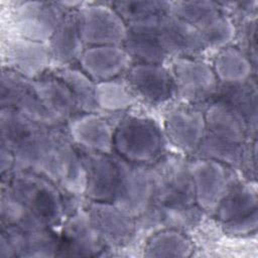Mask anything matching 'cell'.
<instances>
[{"label":"cell","instance_id":"obj_15","mask_svg":"<svg viewBox=\"0 0 258 258\" xmlns=\"http://www.w3.org/2000/svg\"><path fill=\"white\" fill-rule=\"evenodd\" d=\"M85 209L107 247L126 246L137 234V219L128 216L111 202L89 201Z\"/></svg>","mask_w":258,"mask_h":258},{"label":"cell","instance_id":"obj_7","mask_svg":"<svg viewBox=\"0 0 258 258\" xmlns=\"http://www.w3.org/2000/svg\"><path fill=\"white\" fill-rule=\"evenodd\" d=\"M170 72L175 96L182 104L197 106L213 101L220 83L209 62L201 57H176Z\"/></svg>","mask_w":258,"mask_h":258},{"label":"cell","instance_id":"obj_35","mask_svg":"<svg viewBox=\"0 0 258 258\" xmlns=\"http://www.w3.org/2000/svg\"><path fill=\"white\" fill-rule=\"evenodd\" d=\"M258 225V215L257 213L244 218L242 220L222 225L223 231L233 237H243L255 233Z\"/></svg>","mask_w":258,"mask_h":258},{"label":"cell","instance_id":"obj_31","mask_svg":"<svg viewBox=\"0 0 258 258\" xmlns=\"http://www.w3.org/2000/svg\"><path fill=\"white\" fill-rule=\"evenodd\" d=\"M136 97L125 81L114 79L96 83L95 101L99 112L118 113L136 103Z\"/></svg>","mask_w":258,"mask_h":258},{"label":"cell","instance_id":"obj_10","mask_svg":"<svg viewBox=\"0 0 258 258\" xmlns=\"http://www.w3.org/2000/svg\"><path fill=\"white\" fill-rule=\"evenodd\" d=\"M67 196L82 197L86 190V169L79 148L67 131L56 128L55 145L46 174Z\"/></svg>","mask_w":258,"mask_h":258},{"label":"cell","instance_id":"obj_29","mask_svg":"<svg viewBox=\"0 0 258 258\" xmlns=\"http://www.w3.org/2000/svg\"><path fill=\"white\" fill-rule=\"evenodd\" d=\"M194 245L181 231L160 229L149 237L144 246L145 257H188Z\"/></svg>","mask_w":258,"mask_h":258},{"label":"cell","instance_id":"obj_30","mask_svg":"<svg viewBox=\"0 0 258 258\" xmlns=\"http://www.w3.org/2000/svg\"><path fill=\"white\" fill-rule=\"evenodd\" d=\"M51 74L70 89L81 113H100L95 101L96 83L80 68L60 67Z\"/></svg>","mask_w":258,"mask_h":258},{"label":"cell","instance_id":"obj_17","mask_svg":"<svg viewBox=\"0 0 258 258\" xmlns=\"http://www.w3.org/2000/svg\"><path fill=\"white\" fill-rule=\"evenodd\" d=\"M0 104L1 108L16 110L42 126L53 128L37 99L33 80L7 68H3L1 73Z\"/></svg>","mask_w":258,"mask_h":258},{"label":"cell","instance_id":"obj_12","mask_svg":"<svg viewBox=\"0 0 258 258\" xmlns=\"http://www.w3.org/2000/svg\"><path fill=\"white\" fill-rule=\"evenodd\" d=\"M106 245L85 208L75 209L63 221L58 235L57 256H99Z\"/></svg>","mask_w":258,"mask_h":258},{"label":"cell","instance_id":"obj_1","mask_svg":"<svg viewBox=\"0 0 258 258\" xmlns=\"http://www.w3.org/2000/svg\"><path fill=\"white\" fill-rule=\"evenodd\" d=\"M206 131L195 156L240 169L250 134L244 123L223 103L213 100L204 110Z\"/></svg>","mask_w":258,"mask_h":258},{"label":"cell","instance_id":"obj_24","mask_svg":"<svg viewBox=\"0 0 258 258\" xmlns=\"http://www.w3.org/2000/svg\"><path fill=\"white\" fill-rule=\"evenodd\" d=\"M160 19L127 26V35L122 46L132 62L163 64L168 58L158 36Z\"/></svg>","mask_w":258,"mask_h":258},{"label":"cell","instance_id":"obj_28","mask_svg":"<svg viewBox=\"0 0 258 258\" xmlns=\"http://www.w3.org/2000/svg\"><path fill=\"white\" fill-rule=\"evenodd\" d=\"M213 70L220 84H240L252 79L255 66L249 57L235 46H226L216 54Z\"/></svg>","mask_w":258,"mask_h":258},{"label":"cell","instance_id":"obj_14","mask_svg":"<svg viewBox=\"0 0 258 258\" xmlns=\"http://www.w3.org/2000/svg\"><path fill=\"white\" fill-rule=\"evenodd\" d=\"M206 131L205 113L197 106L180 104L164 117V135L179 151L195 155Z\"/></svg>","mask_w":258,"mask_h":258},{"label":"cell","instance_id":"obj_20","mask_svg":"<svg viewBox=\"0 0 258 258\" xmlns=\"http://www.w3.org/2000/svg\"><path fill=\"white\" fill-rule=\"evenodd\" d=\"M158 36L168 57H200L207 49L197 28L171 12L161 17Z\"/></svg>","mask_w":258,"mask_h":258},{"label":"cell","instance_id":"obj_23","mask_svg":"<svg viewBox=\"0 0 258 258\" xmlns=\"http://www.w3.org/2000/svg\"><path fill=\"white\" fill-rule=\"evenodd\" d=\"M80 69L95 83L118 79L132 60L122 45H96L84 49L78 59Z\"/></svg>","mask_w":258,"mask_h":258},{"label":"cell","instance_id":"obj_19","mask_svg":"<svg viewBox=\"0 0 258 258\" xmlns=\"http://www.w3.org/2000/svg\"><path fill=\"white\" fill-rule=\"evenodd\" d=\"M67 133L81 150L113 153L114 126L99 113H79L67 122Z\"/></svg>","mask_w":258,"mask_h":258},{"label":"cell","instance_id":"obj_3","mask_svg":"<svg viewBox=\"0 0 258 258\" xmlns=\"http://www.w3.org/2000/svg\"><path fill=\"white\" fill-rule=\"evenodd\" d=\"M164 133L151 118L126 115L114 126L113 153L126 161L151 165L164 154Z\"/></svg>","mask_w":258,"mask_h":258},{"label":"cell","instance_id":"obj_26","mask_svg":"<svg viewBox=\"0 0 258 258\" xmlns=\"http://www.w3.org/2000/svg\"><path fill=\"white\" fill-rule=\"evenodd\" d=\"M48 46L53 63L69 64L79 59L86 47L81 36L77 9L64 12L48 41Z\"/></svg>","mask_w":258,"mask_h":258},{"label":"cell","instance_id":"obj_27","mask_svg":"<svg viewBox=\"0 0 258 258\" xmlns=\"http://www.w3.org/2000/svg\"><path fill=\"white\" fill-rule=\"evenodd\" d=\"M257 191L250 182L237 180L214 212L222 225L233 223L257 213Z\"/></svg>","mask_w":258,"mask_h":258},{"label":"cell","instance_id":"obj_32","mask_svg":"<svg viewBox=\"0 0 258 258\" xmlns=\"http://www.w3.org/2000/svg\"><path fill=\"white\" fill-rule=\"evenodd\" d=\"M0 216L1 225L14 227L23 231H36L48 228L36 219L13 196L9 187L3 183L1 186Z\"/></svg>","mask_w":258,"mask_h":258},{"label":"cell","instance_id":"obj_6","mask_svg":"<svg viewBox=\"0 0 258 258\" xmlns=\"http://www.w3.org/2000/svg\"><path fill=\"white\" fill-rule=\"evenodd\" d=\"M116 158L119 174L112 203L128 216L138 220L148 212L153 203L154 183L151 167L126 161L117 155Z\"/></svg>","mask_w":258,"mask_h":258},{"label":"cell","instance_id":"obj_4","mask_svg":"<svg viewBox=\"0 0 258 258\" xmlns=\"http://www.w3.org/2000/svg\"><path fill=\"white\" fill-rule=\"evenodd\" d=\"M188 162L180 155L163 154L150 165L154 183L151 206L166 209L198 206Z\"/></svg>","mask_w":258,"mask_h":258},{"label":"cell","instance_id":"obj_25","mask_svg":"<svg viewBox=\"0 0 258 258\" xmlns=\"http://www.w3.org/2000/svg\"><path fill=\"white\" fill-rule=\"evenodd\" d=\"M213 100L226 105L246 126L250 136L257 131V89L254 80L240 84H219Z\"/></svg>","mask_w":258,"mask_h":258},{"label":"cell","instance_id":"obj_11","mask_svg":"<svg viewBox=\"0 0 258 258\" xmlns=\"http://www.w3.org/2000/svg\"><path fill=\"white\" fill-rule=\"evenodd\" d=\"M67 9L61 2L21 1L16 3L12 23L16 36L48 43Z\"/></svg>","mask_w":258,"mask_h":258},{"label":"cell","instance_id":"obj_18","mask_svg":"<svg viewBox=\"0 0 258 258\" xmlns=\"http://www.w3.org/2000/svg\"><path fill=\"white\" fill-rule=\"evenodd\" d=\"M79 150L86 169L85 197L91 202L112 203L119 174L116 155Z\"/></svg>","mask_w":258,"mask_h":258},{"label":"cell","instance_id":"obj_34","mask_svg":"<svg viewBox=\"0 0 258 258\" xmlns=\"http://www.w3.org/2000/svg\"><path fill=\"white\" fill-rule=\"evenodd\" d=\"M237 35L240 37L239 48L249 57L256 67L257 60V35L256 20L254 18H246L240 20V26L237 27Z\"/></svg>","mask_w":258,"mask_h":258},{"label":"cell","instance_id":"obj_2","mask_svg":"<svg viewBox=\"0 0 258 258\" xmlns=\"http://www.w3.org/2000/svg\"><path fill=\"white\" fill-rule=\"evenodd\" d=\"M13 196L41 223L54 229L68 216L66 194L48 177L29 170H14L2 181Z\"/></svg>","mask_w":258,"mask_h":258},{"label":"cell","instance_id":"obj_8","mask_svg":"<svg viewBox=\"0 0 258 258\" xmlns=\"http://www.w3.org/2000/svg\"><path fill=\"white\" fill-rule=\"evenodd\" d=\"M81 36L85 46L122 45L127 25L110 5L83 2L77 9Z\"/></svg>","mask_w":258,"mask_h":258},{"label":"cell","instance_id":"obj_33","mask_svg":"<svg viewBox=\"0 0 258 258\" xmlns=\"http://www.w3.org/2000/svg\"><path fill=\"white\" fill-rule=\"evenodd\" d=\"M127 26L160 19L170 12L171 1H116L111 3Z\"/></svg>","mask_w":258,"mask_h":258},{"label":"cell","instance_id":"obj_13","mask_svg":"<svg viewBox=\"0 0 258 258\" xmlns=\"http://www.w3.org/2000/svg\"><path fill=\"white\" fill-rule=\"evenodd\" d=\"M125 82L137 100L150 106L163 105L175 96L171 72L163 64L133 63Z\"/></svg>","mask_w":258,"mask_h":258},{"label":"cell","instance_id":"obj_21","mask_svg":"<svg viewBox=\"0 0 258 258\" xmlns=\"http://www.w3.org/2000/svg\"><path fill=\"white\" fill-rule=\"evenodd\" d=\"M6 68L29 79L36 80L45 75L53 63L48 43H42L19 36L6 43Z\"/></svg>","mask_w":258,"mask_h":258},{"label":"cell","instance_id":"obj_9","mask_svg":"<svg viewBox=\"0 0 258 258\" xmlns=\"http://www.w3.org/2000/svg\"><path fill=\"white\" fill-rule=\"evenodd\" d=\"M196 203L205 213L214 214L229 189L238 180L235 168L222 162L196 157L189 160Z\"/></svg>","mask_w":258,"mask_h":258},{"label":"cell","instance_id":"obj_16","mask_svg":"<svg viewBox=\"0 0 258 258\" xmlns=\"http://www.w3.org/2000/svg\"><path fill=\"white\" fill-rule=\"evenodd\" d=\"M58 235L53 229L23 231L1 225L0 256L7 257H53L57 256Z\"/></svg>","mask_w":258,"mask_h":258},{"label":"cell","instance_id":"obj_5","mask_svg":"<svg viewBox=\"0 0 258 258\" xmlns=\"http://www.w3.org/2000/svg\"><path fill=\"white\" fill-rule=\"evenodd\" d=\"M170 12L197 28L206 48L220 50L237 37V25L220 2L171 1Z\"/></svg>","mask_w":258,"mask_h":258},{"label":"cell","instance_id":"obj_22","mask_svg":"<svg viewBox=\"0 0 258 258\" xmlns=\"http://www.w3.org/2000/svg\"><path fill=\"white\" fill-rule=\"evenodd\" d=\"M33 87L40 106L53 128L81 113L70 89L51 73L33 80Z\"/></svg>","mask_w":258,"mask_h":258}]
</instances>
